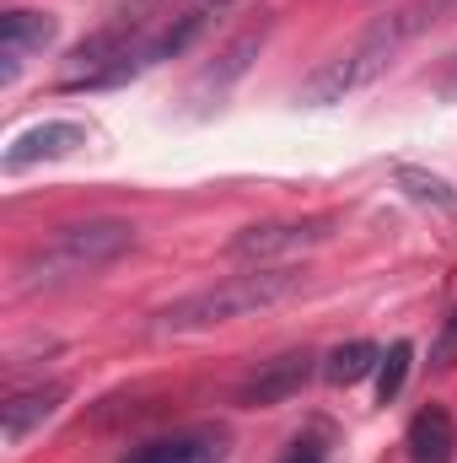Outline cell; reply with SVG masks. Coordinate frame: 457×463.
Instances as JSON below:
<instances>
[{
  "mask_svg": "<svg viewBox=\"0 0 457 463\" xmlns=\"http://www.w3.org/2000/svg\"><path fill=\"white\" fill-rule=\"evenodd\" d=\"M312 361H318L312 350H285V355H275V361H258V366L242 377L237 404H247V410H269V404L302 393L307 377H312Z\"/></svg>",
  "mask_w": 457,
  "mask_h": 463,
  "instance_id": "5b68a950",
  "label": "cell"
},
{
  "mask_svg": "<svg viewBox=\"0 0 457 463\" xmlns=\"http://www.w3.org/2000/svg\"><path fill=\"white\" fill-rule=\"evenodd\" d=\"M409 458L415 463H452L457 453V420L442 404H425L415 420H409V437H404Z\"/></svg>",
  "mask_w": 457,
  "mask_h": 463,
  "instance_id": "8fae6325",
  "label": "cell"
},
{
  "mask_svg": "<svg viewBox=\"0 0 457 463\" xmlns=\"http://www.w3.org/2000/svg\"><path fill=\"white\" fill-rule=\"evenodd\" d=\"M280 463H323V442H312V437H296L291 442V453Z\"/></svg>",
  "mask_w": 457,
  "mask_h": 463,
  "instance_id": "2e32d148",
  "label": "cell"
},
{
  "mask_svg": "<svg viewBox=\"0 0 457 463\" xmlns=\"http://www.w3.org/2000/svg\"><path fill=\"white\" fill-rule=\"evenodd\" d=\"M81 146H87V124L49 118V124L22 129V135L5 146L0 167H5V173H27V167H38V162H60V156H70V151H81Z\"/></svg>",
  "mask_w": 457,
  "mask_h": 463,
  "instance_id": "52a82bcc",
  "label": "cell"
},
{
  "mask_svg": "<svg viewBox=\"0 0 457 463\" xmlns=\"http://www.w3.org/2000/svg\"><path fill=\"white\" fill-rule=\"evenodd\" d=\"M60 404H65V383H38V388L11 393L0 404V437H5V448H22L27 431H38L43 420L60 415Z\"/></svg>",
  "mask_w": 457,
  "mask_h": 463,
  "instance_id": "ba28073f",
  "label": "cell"
},
{
  "mask_svg": "<svg viewBox=\"0 0 457 463\" xmlns=\"http://www.w3.org/2000/svg\"><path fill=\"white\" fill-rule=\"evenodd\" d=\"M457 0H404V5H393L387 16H377L350 49H340L307 87H302V103H312V109H329V103H344L350 92H360V87H371L420 33H431L447 11H452Z\"/></svg>",
  "mask_w": 457,
  "mask_h": 463,
  "instance_id": "6da1fadb",
  "label": "cell"
},
{
  "mask_svg": "<svg viewBox=\"0 0 457 463\" xmlns=\"http://www.w3.org/2000/svg\"><path fill=\"white\" fill-rule=\"evenodd\" d=\"M264 33H269V22H258V27H247V33H237V38H231V49H221V54H216V65H210V71H205V76L194 81V98H205V103H216V98L227 92L231 81H237V76H242V71L253 65V54L264 49Z\"/></svg>",
  "mask_w": 457,
  "mask_h": 463,
  "instance_id": "30bf717a",
  "label": "cell"
},
{
  "mask_svg": "<svg viewBox=\"0 0 457 463\" xmlns=\"http://www.w3.org/2000/svg\"><path fill=\"white\" fill-rule=\"evenodd\" d=\"M334 237L329 216H307V222H258V227H242L227 242V253L237 264H275V259H291V253H307L318 242Z\"/></svg>",
  "mask_w": 457,
  "mask_h": 463,
  "instance_id": "277c9868",
  "label": "cell"
},
{
  "mask_svg": "<svg viewBox=\"0 0 457 463\" xmlns=\"http://www.w3.org/2000/svg\"><path fill=\"white\" fill-rule=\"evenodd\" d=\"M393 178H398V189H404L409 200H420V205H436V211H457V189L447 184V178H436V173H420V167H398Z\"/></svg>",
  "mask_w": 457,
  "mask_h": 463,
  "instance_id": "4fadbf2b",
  "label": "cell"
},
{
  "mask_svg": "<svg viewBox=\"0 0 457 463\" xmlns=\"http://www.w3.org/2000/svg\"><path fill=\"white\" fill-rule=\"evenodd\" d=\"M135 248V227L118 216H98V222H70V227L49 232L22 264V286L27 291H49V286H70L81 275H98L103 264H114L118 253Z\"/></svg>",
  "mask_w": 457,
  "mask_h": 463,
  "instance_id": "3957f363",
  "label": "cell"
},
{
  "mask_svg": "<svg viewBox=\"0 0 457 463\" xmlns=\"http://www.w3.org/2000/svg\"><path fill=\"white\" fill-rule=\"evenodd\" d=\"M54 38H60V22L49 11H5L0 16V87H11L22 65L43 54Z\"/></svg>",
  "mask_w": 457,
  "mask_h": 463,
  "instance_id": "8992f818",
  "label": "cell"
},
{
  "mask_svg": "<svg viewBox=\"0 0 457 463\" xmlns=\"http://www.w3.org/2000/svg\"><path fill=\"white\" fill-rule=\"evenodd\" d=\"M431 361H436V366H452L457 361V313L442 324V340H436V355H431Z\"/></svg>",
  "mask_w": 457,
  "mask_h": 463,
  "instance_id": "9a60e30c",
  "label": "cell"
},
{
  "mask_svg": "<svg viewBox=\"0 0 457 463\" xmlns=\"http://www.w3.org/2000/svg\"><path fill=\"white\" fill-rule=\"evenodd\" d=\"M377 366H382V350L371 345V340H350V345L329 350V361H323V377H329V383H340V388H350V383L371 377Z\"/></svg>",
  "mask_w": 457,
  "mask_h": 463,
  "instance_id": "7c38bea8",
  "label": "cell"
},
{
  "mask_svg": "<svg viewBox=\"0 0 457 463\" xmlns=\"http://www.w3.org/2000/svg\"><path fill=\"white\" fill-rule=\"evenodd\" d=\"M302 291V275L291 264H258L247 275H227L205 291H189L178 297L173 307L156 313V335H200V329H216V324H231V318H253V313H269L280 307L285 297Z\"/></svg>",
  "mask_w": 457,
  "mask_h": 463,
  "instance_id": "7a4b0ae2",
  "label": "cell"
},
{
  "mask_svg": "<svg viewBox=\"0 0 457 463\" xmlns=\"http://www.w3.org/2000/svg\"><path fill=\"white\" fill-rule=\"evenodd\" d=\"M221 458H227L221 431H173V437L129 448L118 463H221Z\"/></svg>",
  "mask_w": 457,
  "mask_h": 463,
  "instance_id": "9c48e42d",
  "label": "cell"
},
{
  "mask_svg": "<svg viewBox=\"0 0 457 463\" xmlns=\"http://www.w3.org/2000/svg\"><path fill=\"white\" fill-rule=\"evenodd\" d=\"M409 361H415V345H409V340H393V345L382 350V366H377V399H382V404L398 399V388H404V377H409Z\"/></svg>",
  "mask_w": 457,
  "mask_h": 463,
  "instance_id": "5bb4252c",
  "label": "cell"
}]
</instances>
